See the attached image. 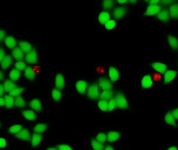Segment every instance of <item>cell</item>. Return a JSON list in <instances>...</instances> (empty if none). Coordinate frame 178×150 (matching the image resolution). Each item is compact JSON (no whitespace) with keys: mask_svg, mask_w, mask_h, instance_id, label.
I'll list each match as a JSON object with an SVG mask.
<instances>
[{"mask_svg":"<svg viewBox=\"0 0 178 150\" xmlns=\"http://www.w3.org/2000/svg\"><path fill=\"white\" fill-rule=\"evenodd\" d=\"M116 104V106L121 109H127L128 103L126 100V97L122 94L119 93L117 94L115 97Z\"/></svg>","mask_w":178,"mask_h":150,"instance_id":"1","label":"cell"},{"mask_svg":"<svg viewBox=\"0 0 178 150\" xmlns=\"http://www.w3.org/2000/svg\"><path fill=\"white\" fill-rule=\"evenodd\" d=\"M88 95L89 97L92 99H96L99 96L98 85H90L88 89Z\"/></svg>","mask_w":178,"mask_h":150,"instance_id":"2","label":"cell"},{"mask_svg":"<svg viewBox=\"0 0 178 150\" xmlns=\"http://www.w3.org/2000/svg\"><path fill=\"white\" fill-rule=\"evenodd\" d=\"M25 60L29 64L36 63L38 61L37 53L36 50L32 49L26 55Z\"/></svg>","mask_w":178,"mask_h":150,"instance_id":"3","label":"cell"},{"mask_svg":"<svg viewBox=\"0 0 178 150\" xmlns=\"http://www.w3.org/2000/svg\"><path fill=\"white\" fill-rule=\"evenodd\" d=\"M127 13V8L125 6L116 7L113 11V15L116 19H121Z\"/></svg>","mask_w":178,"mask_h":150,"instance_id":"4","label":"cell"},{"mask_svg":"<svg viewBox=\"0 0 178 150\" xmlns=\"http://www.w3.org/2000/svg\"><path fill=\"white\" fill-rule=\"evenodd\" d=\"M160 9L161 7L159 5H150L148 6L144 15L146 16H151L157 14Z\"/></svg>","mask_w":178,"mask_h":150,"instance_id":"5","label":"cell"},{"mask_svg":"<svg viewBox=\"0 0 178 150\" xmlns=\"http://www.w3.org/2000/svg\"><path fill=\"white\" fill-rule=\"evenodd\" d=\"M16 136L18 138L26 141H29L31 139L30 134L26 129H23L19 131L18 133H16Z\"/></svg>","mask_w":178,"mask_h":150,"instance_id":"6","label":"cell"},{"mask_svg":"<svg viewBox=\"0 0 178 150\" xmlns=\"http://www.w3.org/2000/svg\"><path fill=\"white\" fill-rule=\"evenodd\" d=\"M5 45L10 49H14L17 45V41L12 36H7L4 39Z\"/></svg>","mask_w":178,"mask_h":150,"instance_id":"7","label":"cell"},{"mask_svg":"<svg viewBox=\"0 0 178 150\" xmlns=\"http://www.w3.org/2000/svg\"><path fill=\"white\" fill-rule=\"evenodd\" d=\"M99 85L104 90H109L112 89V84L110 81L105 78H102L99 81Z\"/></svg>","mask_w":178,"mask_h":150,"instance_id":"8","label":"cell"},{"mask_svg":"<svg viewBox=\"0 0 178 150\" xmlns=\"http://www.w3.org/2000/svg\"><path fill=\"white\" fill-rule=\"evenodd\" d=\"M55 85L58 89H63L64 88L65 86L64 78L61 73H58L56 75Z\"/></svg>","mask_w":178,"mask_h":150,"instance_id":"9","label":"cell"},{"mask_svg":"<svg viewBox=\"0 0 178 150\" xmlns=\"http://www.w3.org/2000/svg\"><path fill=\"white\" fill-rule=\"evenodd\" d=\"M12 55L16 60L19 61L23 60L24 58V53L18 47H16L13 49L12 52Z\"/></svg>","mask_w":178,"mask_h":150,"instance_id":"10","label":"cell"},{"mask_svg":"<svg viewBox=\"0 0 178 150\" xmlns=\"http://www.w3.org/2000/svg\"><path fill=\"white\" fill-rule=\"evenodd\" d=\"M12 61H13V60H12V57L11 55H5L3 60H2V61H1V67H2V69L4 70L7 69L12 64Z\"/></svg>","mask_w":178,"mask_h":150,"instance_id":"11","label":"cell"},{"mask_svg":"<svg viewBox=\"0 0 178 150\" xmlns=\"http://www.w3.org/2000/svg\"><path fill=\"white\" fill-rule=\"evenodd\" d=\"M176 75V72L173 70H167L164 75V83L168 84L174 79Z\"/></svg>","mask_w":178,"mask_h":150,"instance_id":"12","label":"cell"},{"mask_svg":"<svg viewBox=\"0 0 178 150\" xmlns=\"http://www.w3.org/2000/svg\"><path fill=\"white\" fill-rule=\"evenodd\" d=\"M88 83L84 80H79L76 83L77 90L80 93H84L87 89Z\"/></svg>","mask_w":178,"mask_h":150,"instance_id":"13","label":"cell"},{"mask_svg":"<svg viewBox=\"0 0 178 150\" xmlns=\"http://www.w3.org/2000/svg\"><path fill=\"white\" fill-rule=\"evenodd\" d=\"M109 76L112 81H116L119 77L118 71L114 67L111 66L109 69Z\"/></svg>","mask_w":178,"mask_h":150,"instance_id":"14","label":"cell"},{"mask_svg":"<svg viewBox=\"0 0 178 150\" xmlns=\"http://www.w3.org/2000/svg\"><path fill=\"white\" fill-rule=\"evenodd\" d=\"M19 48H20L24 53H28L32 50V45L27 41H21L19 43Z\"/></svg>","mask_w":178,"mask_h":150,"instance_id":"15","label":"cell"},{"mask_svg":"<svg viewBox=\"0 0 178 150\" xmlns=\"http://www.w3.org/2000/svg\"><path fill=\"white\" fill-rule=\"evenodd\" d=\"M153 85V81L149 75H146L143 78L141 85L143 88H149Z\"/></svg>","mask_w":178,"mask_h":150,"instance_id":"16","label":"cell"},{"mask_svg":"<svg viewBox=\"0 0 178 150\" xmlns=\"http://www.w3.org/2000/svg\"><path fill=\"white\" fill-rule=\"evenodd\" d=\"M3 87L5 92H10L16 88L17 85L12 80H7L4 82Z\"/></svg>","mask_w":178,"mask_h":150,"instance_id":"17","label":"cell"},{"mask_svg":"<svg viewBox=\"0 0 178 150\" xmlns=\"http://www.w3.org/2000/svg\"><path fill=\"white\" fill-rule=\"evenodd\" d=\"M157 17L160 21L166 22L169 19V13L167 10H161L158 13Z\"/></svg>","mask_w":178,"mask_h":150,"instance_id":"18","label":"cell"},{"mask_svg":"<svg viewBox=\"0 0 178 150\" xmlns=\"http://www.w3.org/2000/svg\"><path fill=\"white\" fill-rule=\"evenodd\" d=\"M24 75L26 78L29 80H34L36 77V74L34 73L33 68L31 67H27L25 70Z\"/></svg>","mask_w":178,"mask_h":150,"instance_id":"19","label":"cell"},{"mask_svg":"<svg viewBox=\"0 0 178 150\" xmlns=\"http://www.w3.org/2000/svg\"><path fill=\"white\" fill-rule=\"evenodd\" d=\"M29 105L32 109L38 112H40L42 110V104L38 99L32 100L29 103Z\"/></svg>","mask_w":178,"mask_h":150,"instance_id":"20","label":"cell"},{"mask_svg":"<svg viewBox=\"0 0 178 150\" xmlns=\"http://www.w3.org/2000/svg\"><path fill=\"white\" fill-rule=\"evenodd\" d=\"M152 66L156 71H157L160 73H164L165 71L166 70V65H164V64L160 63H158V62L154 63L152 64Z\"/></svg>","mask_w":178,"mask_h":150,"instance_id":"21","label":"cell"},{"mask_svg":"<svg viewBox=\"0 0 178 150\" xmlns=\"http://www.w3.org/2000/svg\"><path fill=\"white\" fill-rule=\"evenodd\" d=\"M110 15L107 12H103L99 15L98 21L101 24L105 25L108 21L110 20Z\"/></svg>","mask_w":178,"mask_h":150,"instance_id":"22","label":"cell"},{"mask_svg":"<svg viewBox=\"0 0 178 150\" xmlns=\"http://www.w3.org/2000/svg\"><path fill=\"white\" fill-rule=\"evenodd\" d=\"M24 117L29 120H34L36 119V115L34 112L31 110H26L22 112Z\"/></svg>","mask_w":178,"mask_h":150,"instance_id":"23","label":"cell"},{"mask_svg":"<svg viewBox=\"0 0 178 150\" xmlns=\"http://www.w3.org/2000/svg\"><path fill=\"white\" fill-rule=\"evenodd\" d=\"M21 72L17 70L16 69H13L10 71V80L14 81H16L18 80L19 78L21 77Z\"/></svg>","mask_w":178,"mask_h":150,"instance_id":"24","label":"cell"},{"mask_svg":"<svg viewBox=\"0 0 178 150\" xmlns=\"http://www.w3.org/2000/svg\"><path fill=\"white\" fill-rule=\"evenodd\" d=\"M164 120L167 124L173 126H176V123L175 121V118L173 117V115L172 114V112H168L164 117Z\"/></svg>","mask_w":178,"mask_h":150,"instance_id":"25","label":"cell"},{"mask_svg":"<svg viewBox=\"0 0 178 150\" xmlns=\"http://www.w3.org/2000/svg\"><path fill=\"white\" fill-rule=\"evenodd\" d=\"M169 14L172 18L178 17V4H172L170 6Z\"/></svg>","mask_w":178,"mask_h":150,"instance_id":"26","label":"cell"},{"mask_svg":"<svg viewBox=\"0 0 178 150\" xmlns=\"http://www.w3.org/2000/svg\"><path fill=\"white\" fill-rule=\"evenodd\" d=\"M14 106L17 108H24L26 106V102L21 96H18L14 100Z\"/></svg>","mask_w":178,"mask_h":150,"instance_id":"27","label":"cell"},{"mask_svg":"<svg viewBox=\"0 0 178 150\" xmlns=\"http://www.w3.org/2000/svg\"><path fill=\"white\" fill-rule=\"evenodd\" d=\"M4 100H5V106L7 109H10L13 106V105H14L15 100L12 96H10V95L5 96Z\"/></svg>","mask_w":178,"mask_h":150,"instance_id":"28","label":"cell"},{"mask_svg":"<svg viewBox=\"0 0 178 150\" xmlns=\"http://www.w3.org/2000/svg\"><path fill=\"white\" fill-rule=\"evenodd\" d=\"M42 140V136L39 133H34L32 136L31 143L33 147H37L39 145Z\"/></svg>","mask_w":178,"mask_h":150,"instance_id":"29","label":"cell"},{"mask_svg":"<svg viewBox=\"0 0 178 150\" xmlns=\"http://www.w3.org/2000/svg\"><path fill=\"white\" fill-rule=\"evenodd\" d=\"M120 137V134L117 132L112 131L108 133L107 136V139L108 141L110 142H113L117 141Z\"/></svg>","mask_w":178,"mask_h":150,"instance_id":"30","label":"cell"},{"mask_svg":"<svg viewBox=\"0 0 178 150\" xmlns=\"http://www.w3.org/2000/svg\"><path fill=\"white\" fill-rule=\"evenodd\" d=\"M168 42L170 45L173 49H176L178 48V40L176 38L172 36H169L168 37Z\"/></svg>","mask_w":178,"mask_h":150,"instance_id":"31","label":"cell"},{"mask_svg":"<svg viewBox=\"0 0 178 150\" xmlns=\"http://www.w3.org/2000/svg\"><path fill=\"white\" fill-rule=\"evenodd\" d=\"M25 88L22 87H16L15 89L12 90L10 92H9V95L13 97H17L19 96L22 93L24 92Z\"/></svg>","mask_w":178,"mask_h":150,"instance_id":"32","label":"cell"},{"mask_svg":"<svg viewBox=\"0 0 178 150\" xmlns=\"http://www.w3.org/2000/svg\"><path fill=\"white\" fill-rule=\"evenodd\" d=\"M113 92L110 90H104L103 92H102V93L101 95V99H102V100H109L110 99H112L113 97Z\"/></svg>","mask_w":178,"mask_h":150,"instance_id":"33","label":"cell"},{"mask_svg":"<svg viewBox=\"0 0 178 150\" xmlns=\"http://www.w3.org/2000/svg\"><path fill=\"white\" fill-rule=\"evenodd\" d=\"M47 127H48V126L46 124H39L36 125L34 127V130L37 133H42L45 131L46 129H47Z\"/></svg>","mask_w":178,"mask_h":150,"instance_id":"34","label":"cell"},{"mask_svg":"<svg viewBox=\"0 0 178 150\" xmlns=\"http://www.w3.org/2000/svg\"><path fill=\"white\" fill-rule=\"evenodd\" d=\"M52 97L55 101H58L61 98V94L60 91L58 89H53L52 92Z\"/></svg>","mask_w":178,"mask_h":150,"instance_id":"35","label":"cell"},{"mask_svg":"<svg viewBox=\"0 0 178 150\" xmlns=\"http://www.w3.org/2000/svg\"><path fill=\"white\" fill-rule=\"evenodd\" d=\"M15 66L16 69L20 72L25 70L26 68L27 67L25 63L21 61H17V63L15 64Z\"/></svg>","mask_w":178,"mask_h":150,"instance_id":"36","label":"cell"},{"mask_svg":"<svg viewBox=\"0 0 178 150\" xmlns=\"http://www.w3.org/2000/svg\"><path fill=\"white\" fill-rule=\"evenodd\" d=\"M92 146L94 150H103L104 147L102 143L96 140H93L92 142Z\"/></svg>","mask_w":178,"mask_h":150,"instance_id":"37","label":"cell"},{"mask_svg":"<svg viewBox=\"0 0 178 150\" xmlns=\"http://www.w3.org/2000/svg\"><path fill=\"white\" fill-rule=\"evenodd\" d=\"M114 1L112 0L104 1L103 2V6L106 10H109L114 5Z\"/></svg>","mask_w":178,"mask_h":150,"instance_id":"38","label":"cell"},{"mask_svg":"<svg viewBox=\"0 0 178 150\" xmlns=\"http://www.w3.org/2000/svg\"><path fill=\"white\" fill-rule=\"evenodd\" d=\"M22 129V126L21 125L15 124L10 128L9 131L11 133H17L19 131H21Z\"/></svg>","mask_w":178,"mask_h":150,"instance_id":"39","label":"cell"},{"mask_svg":"<svg viewBox=\"0 0 178 150\" xmlns=\"http://www.w3.org/2000/svg\"><path fill=\"white\" fill-rule=\"evenodd\" d=\"M98 106L102 111H107L108 110V102L107 101L101 100L98 103Z\"/></svg>","mask_w":178,"mask_h":150,"instance_id":"40","label":"cell"},{"mask_svg":"<svg viewBox=\"0 0 178 150\" xmlns=\"http://www.w3.org/2000/svg\"><path fill=\"white\" fill-rule=\"evenodd\" d=\"M116 24V22L114 20H109L105 24V28L107 30H112L115 27Z\"/></svg>","mask_w":178,"mask_h":150,"instance_id":"41","label":"cell"},{"mask_svg":"<svg viewBox=\"0 0 178 150\" xmlns=\"http://www.w3.org/2000/svg\"><path fill=\"white\" fill-rule=\"evenodd\" d=\"M106 138H107L106 135L104 133H100L97 136V141L101 143H104L106 140Z\"/></svg>","mask_w":178,"mask_h":150,"instance_id":"42","label":"cell"},{"mask_svg":"<svg viewBox=\"0 0 178 150\" xmlns=\"http://www.w3.org/2000/svg\"><path fill=\"white\" fill-rule=\"evenodd\" d=\"M116 106L115 101L114 100H111L108 103V110L109 111H113L115 109Z\"/></svg>","mask_w":178,"mask_h":150,"instance_id":"43","label":"cell"},{"mask_svg":"<svg viewBox=\"0 0 178 150\" xmlns=\"http://www.w3.org/2000/svg\"><path fill=\"white\" fill-rule=\"evenodd\" d=\"M58 148H59V150H73L71 147H69V145H65V144L60 145L58 147Z\"/></svg>","mask_w":178,"mask_h":150,"instance_id":"44","label":"cell"},{"mask_svg":"<svg viewBox=\"0 0 178 150\" xmlns=\"http://www.w3.org/2000/svg\"><path fill=\"white\" fill-rule=\"evenodd\" d=\"M5 56V53L3 49L0 48V63H1L2 60H3Z\"/></svg>","mask_w":178,"mask_h":150,"instance_id":"45","label":"cell"},{"mask_svg":"<svg viewBox=\"0 0 178 150\" xmlns=\"http://www.w3.org/2000/svg\"><path fill=\"white\" fill-rule=\"evenodd\" d=\"M6 141L4 138H0V148H5L6 146Z\"/></svg>","mask_w":178,"mask_h":150,"instance_id":"46","label":"cell"},{"mask_svg":"<svg viewBox=\"0 0 178 150\" xmlns=\"http://www.w3.org/2000/svg\"><path fill=\"white\" fill-rule=\"evenodd\" d=\"M5 36H6V33L5 31L0 29V41L3 40L5 38Z\"/></svg>","mask_w":178,"mask_h":150,"instance_id":"47","label":"cell"},{"mask_svg":"<svg viewBox=\"0 0 178 150\" xmlns=\"http://www.w3.org/2000/svg\"><path fill=\"white\" fill-rule=\"evenodd\" d=\"M172 114L173 115V117L175 118V119L178 120V108L176 109L173 110L172 112H171Z\"/></svg>","mask_w":178,"mask_h":150,"instance_id":"48","label":"cell"},{"mask_svg":"<svg viewBox=\"0 0 178 150\" xmlns=\"http://www.w3.org/2000/svg\"><path fill=\"white\" fill-rule=\"evenodd\" d=\"M5 92L4 89L3 85L0 84V97H1L4 94V92Z\"/></svg>","mask_w":178,"mask_h":150,"instance_id":"49","label":"cell"},{"mask_svg":"<svg viewBox=\"0 0 178 150\" xmlns=\"http://www.w3.org/2000/svg\"><path fill=\"white\" fill-rule=\"evenodd\" d=\"M5 105V100H4V98L0 97V106H3Z\"/></svg>","mask_w":178,"mask_h":150,"instance_id":"50","label":"cell"},{"mask_svg":"<svg viewBox=\"0 0 178 150\" xmlns=\"http://www.w3.org/2000/svg\"><path fill=\"white\" fill-rule=\"evenodd\" d=\"M159 1H149V3L151 4V5H157L158 3H159Z\"/></svg>","mask_w":178,"mask_h":150,"instance_id":"51","label":"cell"},{"mask_svg":"<svg viewBox=\"0 0 178 150\" xmlns=\"http://www.w3.org/2000/svg\"><path fill=\"white\" fill-rule=\"evenodd\" d=\"M172 2V1H168V0H166V1H162L161 3L164 4H169V3H171Z\"/></svg>","mask_w":178,"mask_h":150,"instance_id":"52","label":"cell"},{"mask_svg":"<svg viewBox=\"0 0 178 150\" xmlns=\"http://www.w3.org/2000/svg\"><path fill=\"white\" fill-rule=\"evenodd\" d=\"M117 2H118V3L121 4H124L127 3V1H124V0H121V1H118Z\"/></svg>","mask_w":178,"mask_h":150,"instance_id":"53","label":"cell"},{"mask_svg":"<svg viewBox=\"0 0 178 150\" xmlns=\"http://www.w3.org/2000/svg\"><path fill=\"white\" fill-rule=\"evenodd\" d=\"M105 150H114V148H113V147H111V146H107L106 148H105Z\"/></svg>","mask_w":178,"mask_h":150,"instance_id":"54","label":"cell"},{"mask_svg":"<svg viewBox=\"0 0 178 150\" xmlns=\"http://www.w3.org/2000/svg\"><path fill=\"white\" fill-rule=\"evenodd\" d=\"M168 150H178V148L176 147H172L168 148Z\"/></svg>","mask_w":178,"mask_h":150,"instance_id":"55","label":"cell"},{"mask_svg":"<svg viewBox=\"0 0 178 150\" xmlns=\"http://www.w3.org/2000/svg\"><path fill=\"white\" fill-rule=\"evenodd\" d=\"M3 78V74L2 72L0 71V81L2 80Z\"/></svg>","mask_w":178,"mask_h":150,"instance_id":"56","label":"cell"},{"mask_svg":"<svg viewBox=\"0 0 178 150\" xmlns=\"http://www.w3.org/2000/svg\"><path fill=\"white\" fill-rule=\"evenodd\" d=\"M47 150H57L56 148H48Z\"/></svg>","mask_w":178,"mask_h":150,"instance_id":"57","label":"cell"},{"mask_svg":"<svg viewBox=\"0 0 178 150\" xmlns=\"http://www.w3.org/2000/svg\"><path fill=\"white\" fill-rule=\"evenodd\" d=\"M130 2L131 3H136V1H130Z\"/></svg>","mask_w":178,"mask_h":150,"instance_id":"58","label":"cell"},{"mask_svg":"<svg viewBox=\"0 0 178 150\" xmlns=\"http://www.w3.org/2000/svg\"><path fill=\"white\" fill-rule=\"evenodd\" d=\"M0 127H1V123H0Z\"/></svg>","mask_w":178,"mask_h":150,"instance_id":"59","label":"cell"}]
</instances>
